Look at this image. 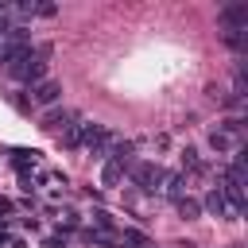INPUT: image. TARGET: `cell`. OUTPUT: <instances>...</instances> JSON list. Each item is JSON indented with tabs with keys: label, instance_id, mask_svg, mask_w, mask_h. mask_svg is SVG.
Returning a JSON list of instances; mask_svg holds the SVG:
<instances>
[{
	"label": "cell",
	"instance_id": "cell-1",
	"mask_svg": "<svg viewBox=\"0 0 248 248\" xmlns=\"http://www.w3.org/2000/svg\"><path fill=\"white\" fill-rule=\"evenodd\" d=\"M8 74L12 78H19V81H39L43 78V70H46V62H43V50L39 46H31V43H19L12 54H8Z\"/></svg>",
	"mask_w": 248,
	"mask_h": 248
},
{
	"label": "cell",
	"instance_id": "cell-2",
	"mask_svg": "<svg viewBox=\"0 0 248 248\" xmlns=\"http://www.w3.org/2000/svg\"><path fill=\"white\" fill-rule=\"evenodd\" d=\"M132 182H136L143 194H155V190H159V182H163V167L143 163V167H136V170H132Z\"/></svg>",
	"mask_w": 248,
	"mask_h": 248
},
{
	"label": "cell",
	"instance_id": "cell-3",
	"mask_svg": "<svg viewBox=\"0 0 248 248\" xmlns=\"http://www.w3.org/2000/svg\"><path fill=\"white\" fill-rule=\"evenodd\" d=\"M205 209H209L213 217H225V221H232V209H229V202H225L217 190H209V194H205Z\"/></svg>",
	"mask_w": 248,
	"mask_h": 248
},
{
	"label": "cell",
	"instance_id": "cell-4",
	"mask_svg": "<svg viewBox=\"0 0 248 248\" xmlns=\"http://www.w3.org/2000/svg\"><path fill=\"white\" fill-rule=\"evenodd\" d=\"M54 97H58V85H54V81H43V85H35V101H39V105H50Z\"/></svg>",
	"mask_w": 248,
	"mask_h": 248
}]
</instances>
